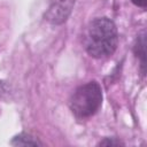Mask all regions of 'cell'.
<instances>
[{
    "label": "cell",
    "mask_w": 147,
    "mask_h": 147,
    "mask_svg": "<svg viewBox=\"0 0 147 147\" xmlns=\"http://www.w3.org/2000/svg\"><path fill=\"white\" fill-rule=\"evenodd\" d=\"M117 44V28L110 18L99 17L90 23L85 37V48L91 56L109 57L116 51Z\"/></svg>",
    "instance_id": "cell-1"
},
{
    "label": "cell",
    "mask_w": 147,
    "mask_h": 147,
    "mask_svg": "<svg viewBox=\"0 0 147 147\" xmlns=\"http://www.w3.org/2000/svg\"><path fill=\"white\" fill-rule=\"evenodd\" d=\"M102 105V88L96 82H90L79 86L71 95L69 106L78 118H87L94 115Z\"/></svg>",
    "instance_id": "cell-2"
},
{
    "label": "cell",
    "mask_w": 147,
    "mask_h": 147,
    "mask_svg": "<svg viewBox=\"0 0 147 147\" xmlns=\"http://www.w3.org/2000/svg\"><path fill=\"white\" fill-rule=\"evenodd\" d=\"M75 2L76 0H52L45 18L52 24H62L68 20Z\"/></svg>",
    "instance_id": "cell-3"
},
{
    "label": "cell",
    "mask_w": 147,
    "mask_h": 147,
    "mask_svg": "<svg viewBox=\"0 0 147 147\" xmlns=\"http://www.w3.org/2000/svg\"><path fill=\"white\" fill-rule=\"evenodd\" d=\"M11 145H15V146H37V145H41V142L38 141L36 138H33L30 134L21 133L18 136L14 137Z\"/></svg>",
    "instance_id": "cell-4"
},
{
    "label": "cell",
    "mask_w": 147,
    "mask_h": 147,
    "mask_svg": "<svg viewBox=\"0 0 147 147\" xmlns=\"http://www.w3.org/2000/svg\"><path fill=\"white\" fill-rule=\"evenodd\" d=\"M99 145H107V146H118V145H123V142H121L119 140H117V139H115V138H106L105 140H102V141H100L99 142Z\"/></svg>",
    "instance_id": "cell-5"
},
{
    "label": "cell",
    "mask_w": 147,
    "mask_h": 147,
    "mask_svg": "<svg viewBox=\"0 0 147 147\" xmlns=\"http://www.w3.org/2000/svg\"><path fill=\"white\" fill-rule=\"evenodd\" d=\"M136 6L138 7H141V8H146V5H147V0H131Z\"/></svg>",
    "instance_id": "cell-6"
}]
</instances>
